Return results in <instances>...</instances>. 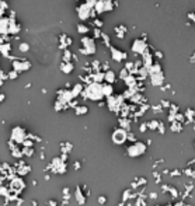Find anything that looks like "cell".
I'll return each mask as SVG.
<instances>
[{"mask_svg":"<svg viewBox=\"0 0 195 206\" xmlns=\"http://www.w3.org/2000/svg\"><path fill=\"white\" fill-rule=\"evenodd\" d=\"M96 39L93 38V37H83L82 38V48H80V54L83 55H94L96 54V49H97V46H96V42H94Z\"/></svg>","mask_w":195,"mask_h":206,"instance_id":"6da1fadb","label":"cell"},{"mask_svg":"<svg viewBox=\"0 0 195 206\" xmlns=\"http://www.w3.org/2000/svg\"><path fill=\"white\" fill-rule=\"evenodd\" d=\"M76 13H77L79 20H82V21H86L88 18H94V17H96V10H94L91 6H88L87 3L80 4V6L77 7Z\"/></svg>","mask_w":195,"mask_h":206,"instance_id":"7a4b0ae2","label":"cell"},{"mask_svg":"<svg viewBox=\"0 0 195 206\" xmlns=\"http://www.w3.org/2000/svg\"><path fill=\"white\" fill-rule=\"evenodd\" d=\"M117 6H118V3L115 0H98V3L94 6V10H96V13L101 14L105 11L114 10Z\"/></svg>","mask_w":195,"mask_h":206,"instance_id":"3957f363","label":"cell"},{"mask_svg":"<svg viewBox=\"0 0 195 206\" xmlns=\"http://www.w3.org/2000/svg\"><path fill=\"white\" fill-rule=\"evenodd\" d=\"M147 46H149V43L146 42V41H143L142 38H138V39H135L132 45H130V48H132V52L136 55H142L146 52V49H147Z\"/></svg>","mask_w":195,"mask_h":206,"instance_id":"277c9868","label":"cell"},{"mask_svg":"<svg viewBox=\"0 0 195 206\" xmlns=\"http://www.w3.org/2000/svg\"><path fill=\"white\" fill-rule=\"evenodd\" d=\"M31 67V63L28 62V60H25V59H22V58H18V59H16L14 62H13V70H16V72H25V70H28Z\"/></svg>","mask_w":195,"mask_h":206,"instance_id":"5b68a950","label":"cell"},{"mask_svg":"<svg viewBox=\"0 0 195 206\" xmlns=\"http://www.w3.org/2000/svg\"><path fill=\"white\" fill-rule=\"evenodd\" d=\"M109 52H111V58L115 60V62H121V60H125L128 58V54L126 52H122L114 46H109Z\"/></svg>","mask_w":195,"mask_h":206,"instance_id":"8992f818","label":"cell"},{"mask_svg":"<svg viewBox=\"0 0 195 206\" xmlns=\"http://www.w3.org/2000/svg\"><path fill=\"white\" fill-rule=\"evenodd\" d=\"M114 31H115V35H117L118 38L122 39V38L125 37V34L128 33V28H126L124 24H121V25H117V27L114 28Z\"/></svg>","mask_w":195,"mask_h":206,"instance_id":"52a82bcc","label":"cell"},{"mask_svg":"<svg viewBox=\"0 0 195 206\" xmlns=\"http://www.w3.org/2000/svg\"><path fill=\"white\" fill-rule=\"evenodd\" d=\"M73 69H75V65H73L72 62H63V63L60 65V70H62L63 73H66V75L72 73Z\"/></svg>","mask_w":195,"mask_h":206,"instance_id":"ba28073f","label":"cell"},{"mask_svg":"<svg viewBox=\"0 0 195 206\" xmlns=\"http://www.w3.org/2000/svg\"><path fill=\"white\" fill-rule=\"evenodd\" d=\"M76 28H77V33L82 34L83 37H86L87 34L90 33V28H88V25H87V24H83V22H79V24L76 25Z\"/></svg>","mask_w":195,"mask_h":206,"instance_id":"9c48e42d","label":"cell"},{"mask_svg":"<svg viewBox=\"0 0 195 206\" xmlns=\"http://www.w3.org/2000/svg\"><path fill=\"white\" fill-rule=\"evenodd\" d=\"M10 49H11V45L9 42H6V43H0V54H3L4 56H9V52H10Z\"/></svg>","mask_w":195,"mask_h":206,"instance_id":"30bf717a","label":"cell"},{"mask_svg":"<svg viewBox=\"0 0 195 206\" xmlns=\"http://www.w3.org/2000/svg\"><path fill=\"white\" fill-rule=\"evenodd\" d=\"M162 80H163V75H162V73L152 75V81H153V84H154V83H156V84H160V83H162Z\"/></svg>","mask_w":195,"mask_h":206,"instance_id":"8fae6325","label":"cell"},{"mask_svg":"<svg viewBox=\"0 0 195 206\" xmlns=\"http://www.w3.org/2000/svg\"><path fill=\"white\" fill-rule=\"evenodd\" d=\"M72 59H73V54L70 51L65 49V52H63V62H70Z\"/></svg>","mask_w":195,"mask_h":206,"instance_id":"7c38bea8","label":"cell"},{"mask_svg":"<svg viewBox=\"0 0 195 206\" xmlns=\"http://www.w3.org/2000/svg\"><path fill=\"white\" fill-rule=\"evenodd\" d=\"M18 49H20V52L25 54V52H28V51H30V45H28L27 42H20V45H18Z\"/></svg>","mask_w":195,"mask_h":206,"instance_id":"4fadbf2b","label":"cell"},{"mask_svg":"<svg viewBox=\"0 0 195 206\" xmlns=\"http://www.w3.org/2000/svg\"><path fill=\"white\" fill-rule=\"evenodd\" d=\"M107 81H109V83H112L114 80H115V75H114V72L112 70H108L107 73H105V77H104Z\"/></svg>","mask_w":195,"mask_h":206,"instance_id":"5bb4252c","label":"cell"},{"mask_svg":"<svg viewBox=\"0 0 195 206\" xmlns=\"http://www.w3.org/2000/svg\"><path fill=\"white\" fill-rule=\"evenodd\" d=\"M100 39L103 41V43H104L105 46H108V48L111 46V45H109V37H108V34L103 33V35H101V38H100Z\"/></svg>","mask_w":195,"mask_h":206,"instance_id":"9a60e30c","label":"cell"},{"mask_svg":"<svg viewBox=\"0 0 195 206\" xmlns=\"http://www.w3.org/2000/svg\"><path fill=\"white\" fill-rule=\"evenodd\" d=\"M101 35H103V31H101L100 28H94V30H93V38H94V39H97V38L100 39Z\"/></svg>","mask_w":195,"mask_h":206,"instance_id":"2e32d148","label":"cell"},{"mask_svg":"<svg viewBox=\"0 0 195 206\" xmlns=\"http://www.w3.org/2000/svg\"><path fill=\"white\" fill-rule=\"evenodd\" d=\"M119 76L122 77V79H128L130 75H129V72H128V69H126V67H124V69L119 72Z\"/></svg>","mask_w":195,"mask_h":206,"instance_id":"e0dca14e","label":"cell"},{"mask_svg":"<svg viewBox=\"0 0 195 206\" xmlns=\"http://www.w3.org/2000/svg\"><path fill=\"white\" fill-rule=\"evenodd\" d=\"M93 24L96 25V28H100V30H101V27H103V21H101L100 18H94V20H93Z\"/></svg>","mask_w":195,"mask_h":206,"instance_id":"ac0fdd59","label":"cell"},{"mask_svg":"<svg viewBox=\"0 0 195 206\" xmlns=\"http://www.w3.org/2000/svg\"><path fill=\"white\" fill-rule=\"evenodd\" d=\"M17 76H18V72H16V70H11L10 73H9V79H11V80L17 79Z\"/></svg>","mask_w":195,"mask_h":206,"instance_id":"d6986e66","label":"cell"},{"mask_svg":"<svg viewBox=\"0 0 195 206\" xmlns=\"http://www.w3.org/2000/svg\"><path fill=\"white\" fill-rule=\"evenodd\" d=\"M93 69H94V70H100V62H98V60H94V62H93Z\"/></svg>","mask_w":195,"mask_h":206,"instance_id":"ffe728a7","label":"cell"},{"mask_svg":"<svg viewBox=\"0 0 195 206\" xmlns=\"http://www.w3.org/2000/svg\"><path fill=\"white\" fill-rule=\"evenodd\" d=\"M154 58H157V59H163V54L160 51H156L154 52Z\"/></svg>","mask_w":195,"mask_h":206,"instance_id":"44dd1931","label":"cell"},{"mask_svg":"<svg viewBox=\"0 0 195 206\" xmlns=\"http://www.w3.org/2000/svg\"><path fill=\"white\" fill-rule=\"evenodd\" d=\"M188 18H190V20H192V22L195 24V13H192V11H191V13H188Z\"/></svg>","mask_w":195,"mask_h":206,"instance_id":"7402d4cb","label":"cell"},{"mask_svg":"<svg viewBox=\"0 0 195 206\" xmlns=\"http://www.w3.org/2000/svg\"><path fill=\"white\" fill-rule=\"evenodd\" d=\"M80 90H82V86H80V84L75 86V88H73V94H77V93H79Z\"/></svg>","mask_w":195,"mask_h":206,"instance_id":"603a6c76","label":"cell"},{"mask_svg":"<svg viewBox=\"0 0 195 206\" xmlns=\"http://www.w3.org/2000/svg\"><path fill=\"white\" fill-rule=\"evenodd\" d=\"M190 62H191V63H195V52L190 56Z\"/></svg>","mask_w":195,"mask_h":206,"instance_id":"cb8c5ba5","label":"cell"},{"mask_svg":"<svg viewBox=\"0 0 195 206\" xmlns=\"http://www.w3.org/2000/svg\"><path fill=\"white\" fill-rule=\"evenodd\" d=\"M86 109H87V108H84V107H80L77 112H79V114H83V112H86Z\"/></svg>","mask_w":195,"mask_h":206,"instance_id":"d4e9b609","label":"cell"},{"mask_svg":"<svg viewBox=\"0 0 195 206\" xmlns=\"http://www.w3.org/2000/svg\"><path fill=\"white\" fill-rule=\"evenodd\" d=\"M4 192H6V189H4V188H0V195H6Z\"/></svg>","mask_w":195,"mask_h":206,"instance_id":"484cf974","label":"cell"},{"mask_svg":"<svg viewBox=\"0 0 195 206\" xmlns=\"http://www.w3.org/2000/svg\"><path fill=\"white\" fill-rule=\"evenodd\" d=\"M3 100H4V94H0V102H1Z\"/></svg>","mask_w":195,"mask_h":206,"instance_id":"4316f807","label":"cell"}]
</instances>
